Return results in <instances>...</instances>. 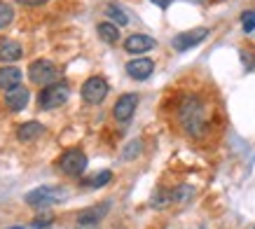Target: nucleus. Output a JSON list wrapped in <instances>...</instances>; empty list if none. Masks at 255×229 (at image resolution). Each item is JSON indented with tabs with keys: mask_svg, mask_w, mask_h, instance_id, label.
<instances>
[{
	"mask_svg": "<svg viewBox=\"0 0 255 229\" xmlns=\"http://www.w3.org/2000/svg\"><path fill=\"white\" fill-rule=\"evenodd\" d=\"M96 28H99V38L103 40V42H108V45H115L117 40H120V28H117L115 23L103 21V23H99Z\"/></svg>",
	"mask_w": 255,
	"mask_h": 229,
	"instance_id": "dca6fc26",
	"label": "nucleus"
},
{
	"mask_svg": "<svg viewBox=\"0 0 255 229\" xmlns=\"http://www.w3.org/2000/svg\"><path fill=\"white\" fill-rule=\"evenodd\" d=\"M87 164H89V159L80 147H70L59 157V168L66 176H82L87 171Z\"/></svg>",
	"mask_w": 255,
	"mask_h": 229,
	"instance_id": "7ed1b4c3",
	"label": "nucleus"
},
{
	"mask_svg": "<svg viewBox=\"0 0 255 229\" xmlns=\"http://www.w3.org/2000/svg\"><path fill=\"white\" fill-rule=\"evenodd\" d=\"M9 229H21V227H9Z\"/></svg>",
	"mask_w": 255,
	"mask_h": 229,
	"instance_id": "cd10ccee",
	"label": "nucleus"
},
{
	"mask_svg": "<svg viewBox=\"0 0 255 229\" xmlns=\"http://www.w3.org/2000/svg\"><path fill=\"white\" fill-rule=\"evenodd\" d=\"M68 96H70V87H68V82L61 80V82L47 84L45 89L40 92L38 103H40V108H45V110H54V108L63 106V103L68 101Z\"/></svg>",
	"mask_w": 255,
	"mask_h": 229,
	"instance_id": "f03ea898",
	"label": "nucleus"
},
{
	"mask_svg": "<svg viewBox=\"0 0 255 229\" xmlns=\"http://www.w3.org/2000/svg\"><path fill=\"white\" fill-rule=\"evenodd\" d=\"M110 178H113V171H101V173H96V176H92V178H85L82 185H85V187H92V190H99V187H106V185L110 183Z\"/></svg>",
	"mask_w": 255,
	"mask_h": 229,
	"instance_id": "f3484780",
	"label": "nucleus"
},
{
	"mask_svg": "<svg viewBox=\"0 0 255 229\" xmlns=\"http://www.w3.org/2000/svg\"><path fill=\"white\" fill-rule=\"evenodd\" d=\"M19 5H28V7H35V5H45L47 0H14Z\"/></svg>",
	"mask_w": 255,
	"mask_h": 229,
	"instance_id": "a878e982",
	"label": "nucleus"
},
{
	"mask_svg": "<svg viewBox=\"0 0 255 229\" xmlns=\"http://www.w3.org/2000/svg\"><path fill=\"white\" fill-rule=\"evenodd\" d=\"M192 194H194V190H192V187H190V185H180L178 190H173V192H171V199L180 204V201H187V199L192 197Z\"/></svg>",
	"mask_w": 255,
	"mask_h": 229,
	"instance_id": "aec40b11",
	"label": "nucleus"
},
{
	"mask_svg": "<svg viewBox=\"0 0 255 229\" xmlns=\"http://www.w3.org/2000/svg\"><path fill=\"white\" fill-rule=\"evenodd\" d=\"M108 211H110V201H103V204L85 208L78 215V229H96L101 225V220L108 215Z\"/></svg>",
	"mask_w": 255,
	"mask_h": 229,
	"instance_id": "0eeeda50",
	"label": "nucleus"
},
{
	"mask_svg": "<svg viewBox=\"0 0 255 229\" xmlns=\"http://www.w3.org/2000/svg\"><path fill=\"white\" fill-rule=\"evenodd\" d=\"M169 201H173L169 192L157 190V192H155V197H152V206H155V208H164L166 204H169Z\"/></svg>",
	"mask_w": 255,
	"mask_h": 229,
	"instance_id": "4be33fe9",
	"label": "nucleus"
},
{
	"mask_svg": "<svg viewBox=\"0 0 255 229\" xmlns=\"http://www.w3.org/2000/svg\"><path fill=\"white\" fill-rule=\"evenodd\" d=\"M106 14L115 21V26H127V21H129V19H127V14H124L120 7H115V5H110V7L106 9Z\"/></svg>",
	"mask_w": 255,
	"mask_h": 229,
	"instance_id": "6ab92c4d",
	"label": "nucleus"
},
{
	"mask_svg": "<svg viewBox=\"0 0 255 229\" xmlns=\"http://www.w3.org/2000/svg\"><path fill=\"white\" fill-rule=\"evenodd\" d=\"M56 66L52 61H47V59H38V61H33L28 66V77H31V82L35 84H52L56 82Z\"/></svg>",
	"mask_w": 255,
	"mask_h": 229,
	"instance_id": "423d86ee",
	"label": "nucleus"
},
{
	"mask_svg": "<svg viewBox=\"0 0 255 229\" xmlns=\"http://www.w3.org/2000/svg\"><path fill=\"white\" fill-rule=\"evenodd\" d=\"M136 106H138V96L136 94H124V96L117 99L115 108H113V117L120 124H127L136 113Z\"/></svg>",
	"mask_w": 255,
	"mask_h": 229,
	"instance_id": "1a4fd4ad",
	"label": "nucleus"
},
{
	"mask_svg": "<svg viewBox=\"0 0 255 229\" xmlns=\"http://www.w3.org/2000/svg\"><path fill=\"white\" fill-rule=\"evenodd\" d=\"M21 70L16 68V66H2L0 68V89H16V87H21Z\"/></svg>",
	"mask_w": 255,
	"mask_h": 229,
	"instance_id": "f8f14e48",
	"label": "nucleus"
},
{
	"mask_svg": "<svg viewBox=\"0 0 255 229\" xmlns=\"http://www.w3.org/2000/svg\"><path fill=\"white\" fill-rule=\"evenodd\" d=\"M106 96H108V82H106L103 77L94 75L82 84V99H85L87 103L96 106V103H101Z\"/></svg>",
	"mask_w": 255,
	"mask_h": 229,
	"instance_id": "6e6552de",
	"label": "nucleus"
},
{
	"mask_svg": "<svg viewBox=\"0 0 255 229\" xmlns=\"http://www.w3.org/2000/svg\"><path fill=\"white\" fill-rule=\"evenodd\" d=\"M253 229H255V227H253Z\"/></svg>",
	"mask_w": 255,
	"mask_h": 229,
	"instance_id": "c85d7f7f",
	"label": "nucleus"
},
{
	"mask_svg": "<svg viewBox=\"0 0 255 229\" xmlns=\"http://www.w3.org/2000/svg\"><path fill=\"white\" fill-rule=\"evenodd\" d=\"M152 70H155V63L150 59H133V61L127 63V73L133 80H147L152 75Z\"/></svg>",
	"mask_w": 255,
	"mask_h": 229,
	"instance_id": "9b49d317",
	"label": "nucleus"
},
{
	"mask_svg": "<svg viewBox=\"0 0 255 229\" xmlns=\"http://www.w3.org/2000/svg\"><path fill=\"white\" fill-rule=\"evenodd\" d=\"M150 2H152V5H157V7H162V9H166L171 5V2H173V0H150Z\"/></svg>",
	"mask_w": 255,
	"mask_h": 229,
	"instance_id": "bb28decb",
	"label": "nucleus"
},
{
	"mask_svg": "<svg viewBox=\"0 0 255 229\" xmlns=\"http://www.w3.org/2000/svg\"><path fill=\"white\" fill-rule=\"evenodd\" d=\"M45 133V126L40 122H35V119H31V122H23L21 126H19V131H16V138L21 140V143H31V140H35V138H40Z\"/></svg>",
	"mask_w": 255,
	"mask_h": 229,
	"instance_id": "4468645a",
	"label": "nucleus"
},
{
	"mask_svg": "<svg viewBox=\"0 0 255 229\" xmlns=\"http://www.w3.org/2000/svg\"><path fill=\"white\" fill-rule=\"evenodd\" d=\"M241 26H244L246 33L255 31V9H246V12L241 14Z\"/></svg>",
	"mask_w": 255,
	"mask_h": 229,
	"instance_id": "412c9836",
	"label": "nucleus"
},
{
	"mask_svg": "<svg viewBox=\"0 0 255 229\" xmlns=\"http://www.w3.org/2000/svg\"><path fill=\"white\" fill-rule=\"evenodd\" d=\"M49 225H52V218H42V220L38 218V220H33V227L35 229H47Z\"/></svg>",
	"mask_w": 255,
	"mask_h": 229,
	"instance_id": "393cba45",
	"label": "nucleus"
},
{
	"mask_svg": "<svg viewBox=\"0 0 255 229\" xmlns=\"http://www.w3.org/2000/svg\"><path fill=\"white\" fill-rule=\"evenodd\" d=\"M140 152V140H133V143H129L127 145V150L122 152V159H127V161H131L136 154Z\"/></svg>",
	"mask_w": 255,
	"mask_h": 229,
	"instance_id": "5701e85b",
	"label": "nucleus"
},
{
	"mask_svg": "<svg viewBox=\"0 0 255 229\" xmlns=\"http://www.w3.org/2000/svg\"><path fill=\"white\" fill-rule=\"evenodd\" d=\"M23 56V49L14 40H0V61H16Z\"/></svg>",
	"mask_w": 255,
	"mask_h": 229,
	"instance_id": "2eb2a0df",
	"label": "nucleus"
},
{
	"mask_svg": "<svg viewBox=\"0 0 255 229\" xmlns=\"http://www.w3.org/2000/svg\"><path fill=\"white\" fill-rule=\"evenodd\" d=\"M26 103H28V89H26V87H16V89L5 92V106H7L12 113L23 110Z\"/></svg>",
	"mask_w": 255,
	"mask_h": 229,
	"instance_id": "ddd939ff",
	"label": "nucleus"
},
{
	"mask_svg": "<svg viewBox=\"0 0 255 229\" xmlns=\"http://www.w3.org/2000/svg\"><path fill=\"white\" fill-rule=\"evenodd\" d=\"M178 119L180 126L185 129L192 138L204 136V131L209 126V117H206V106L199 96H185L178 106Z\"/></svg>",
	"mask_w": 255,
	"mask_h": 229,
	"instance_id": "f257e3e1",
	"label": "nucleus"
},
{
	"mask_svg": "<svg viewBox=\"0 0 255 229\" xmlns=\"http://www.w3.org/2000/svg\"><path fill=\"white\" fill-rule=\"evenodd\" d=\"M206 38H209V28L199 26V28H190V31L178 33L176 38L171 40V45H173V49H176V52H187V49L197 47L199 42H204Z\"/></svg>",
	"mask_w": 255,
	"mask_h": 229,
	"instance_id": "39448f33",
	"label": "nucleus"
},
{
	"mask_svg": "<svg viewBox=\"0 0 255 229\" xmlns=\"http://www.w3.org/2000/svg\"><path fill=\"white\" fill-rule=\"evenodd\" d=\"M63 194L66 192L61 187H47V185H42V187H35V190H31L26 194V204L33 208H47L52 204H56V201H61Z\"/></svg>",
	"mask_w": 255,
	"mask_h": 229,
	"instance_id": "20e7f679",
	"label": "nucleus"
},
{
	"mask_svg": "<svg viewBox=\"0 0 255 229\" xmlns=\"http://www.w3.org/2000/svg\"><path fill=\"white\" fill-rule=\"evenodd\" d=\"M241 61H244V68L246 70H255V54H251V52H241Z\"/></svg>",
	"mask_w": 255,
	"mask_h": 229,
	"instance_id": "b1692460",
	"label": "nucleus"
},
{
	"mask_svg": "<svg viewBox=\"0 0 255 229\" xmlns=\"http://www.w3.org/2000/svg\"><path fill=\"white\" fill-rule=\"evenodd\" d=\"M12 19H14V9H12V5H9V2H0V31L7 28L9 23H12Z\"/></svg>",
	"mask_w": 255,
	"mask_h": 229,
	"instance_id": "a211bd4d",
	"label": "nucleus"
},
{
	"mask_svg": "<svg viewBox=\"0 0 255 229\" xmlns=\"http://www.w3.org/2000/svg\"><path fill=\"white\" fill-rule=\"evenodd\" d=\"M157 47V40L150 38V35H143V33H133L129 38L124 40V49L129 54H145L150 49Z\"/></svg>",
	"mask_w": 255,
	"mask_h": 229,
	"instance_id": "9d476101",
	"label": "nucleus"
}]
</instances>
